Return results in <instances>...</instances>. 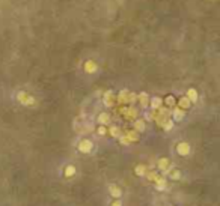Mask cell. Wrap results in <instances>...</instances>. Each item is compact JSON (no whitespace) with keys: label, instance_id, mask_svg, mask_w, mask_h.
Here are the masks:
<instances>
[{"label":"cell","instance_id":"6da1fadb","mask_svg":"<svg viewBox=\"0 0 220 206\" xmlns=\"http://www.w3.org/2000/svg\"><path fill=\"white\" fill-rule=\"evenodd\" d=\"M93 145L91 140H88V138H84V140H81L80 143H79V150L83 152V153H89L91 150H92Z\"/></svg>","mask_w":220,"mask_h":206},{"label":"cell","instance_id":"7a4b0ae2","mask_svg":"<svg viewBox=\"0 0 220 206\" xmlns=\"http://www.w3.org/2000/svg\"><path fill=\"white\" fill-rule=\"evenodd\" d=\"M18 99H20V103L24 104V105H33V104H35V99H33L30 95H27L26 92H20V93H18Z\"/></svg>","mask_w":220,"mask_h":206},{"label":"cell","instance_id":"3957f363","mask_svg":"<svg viewBox=\"0 0 220 206\" xmlns=\"http://www.w3.org/2000/svg\"><path fill=\"white\" fill-rule=\"evenodd\" d=\"M176 150H178V153L179 155H188L190 153V145L188 143H185V141H181V143H178V146H176Z\"/></svg>","mask_w":220,"mask_h":206},{"label":"cell","instance_id":"277c9868","mask_svg":"<svg viewBox=\"0 0 220 206\" xmlns=\"http://www.w3.org/2000/svg\"><path fill=\"white\" fill-rule=\"evenodd\" d=\"M109 191H110L112 197H115V199H119V197L122 195V191H121V188H119L118 185H110Z\"/></svg>","mask_w":220,"mask_h":206},{"label":"cell","instance_id":"5b68a950","mask_svg":"<svg viewBox=\"0 0 220 206\" xmlns=\"http://www.w3.org/2000/svg\"><path fill=\"white\" fill-rule=\"evenodd\" d=\"M113 101H115V96H113V93L112 92H106L104 95V104L107 105V107H112L113 105Z\"/></svg>","mask_w":220,"mask_h":206},{"label":"cell","instance_id":"8992f818","mask_svg":"<svg viewBox=\"0 0 220 206\" xmlns=\"http://www.w3.org/2000/svg\"><path fill=\"white\" fill-rule=\"evenodd\" d=\"M84 71H86V72H89V74L95 72V71H97V63L92 62V60H88V62L84 63Z\"/></svg>","mask_w":220,"mask_h":206},{"label":"cell","instance_id":"52a82bcc","mask_svg":"<svg viewBox=\"0 0 220 206\" xmlns=\"http://www.w3.org/2000/svg\"><path fill=\"white\" fill-rule=\"evenodd\" d=\"M169 166H170V164H169V160H167V158H162V160L158 161V169H160V170H164L166 173L170 170Z\"/></svg>","mask_w":220,"mask_h":206},{"label":"cell","instance_id":"ba28073f","mask_svg":"<svg viewBox=\"0 0 220 206\" xmlns=\"http://www.w3.org/2000/svg\"><path fill=\"white\" fill-rule=\"evenodd\" d=\"M190 99H188V98H187V96H183V98H181V99H179V103H178V107H179V108H183V110H185V108H188V107H190Z\"/></svg>","mask_w":220,"mask_h":206},{"label":"cell","instance_id":"9c48e42d","mask_svg":"<svg viewBox=\"0 0 220 206\" xmlns=\"http://www.w3.org/2000/svg\"><path fill=\"white\" fill-rule=\"evenodd\" d=\"M155 182H157V190H160V191L166 190V179H164V178L157 176V178H155Z\"/></svg>","mask_w":220,"mask_h":206},{"label":"cell","instance_id":"30bf717a","mask_svg":"<svg viewBox=\"0 0 220 206\" xmlns=\"http://www.w3.org/2000/svg\"><path fill=\"white\" fill-rule=\"evenodd\" d=\"M187 98L190 99V103H196L197 99V92L195 89H188L187 90Z\"/></svg>","mask_w":220,"mask_h":206},{"label":"cell","instance_id":"8fae6325","mask_svg":"<svg viewBox=\"0 0 220 206\" xmlns=\"http://www.w3.org/2000/svg\"><path fill=\"white\" fill-rule=\"evenodd\" d=\"M174 117L176 119V120H181V119L184 117V110L179 108V107H175L174 108Z\"/></svg>","mask_w":220,"mask_h":206},{"label":"cell","instance_id":"7c38bea8","mask_svg":"<svg viewBox=\"0 0 220 206\" xmlns=\"http://www.w3.org/2000/svg\"><path fill=\"white\" fill-rule=\"evenodd\" d=\"M162 99H160V98H158V96H155V98H152V99H151V107H152V108H154V110H157V108H160V107H162Z\"/></svg>","mask_w":220,"mask_h":206},{"label":"cell","instance_id":"4fadbf2b","mask_svg":"<svg viewBox=\"0 0 220 206\" xmlns=\"http://www.w3.org/2000/svg\"><path fill=\"white\" fill-rule=\"evenodd\" d=\"M98 122H100L101 125H106V124H109V122H110V116L107 115V113H101V115L98 116Z\"/></svg>","mask_w":220,"mask_h":206},{"label":"cell","instance_id":"5bb4252c","mask_svg":"<svg viewBox=\"0 0 220 206\" xmlns=\"http://www.w3.org/2000/svg\"><path fill=\"white\" fill-rule=\"evenodd\" d=\"M125 137H127L130 141H137V140H139V136H137L136 129H134V131H127V136H125Z\"/></svg>","mask_w":220,"mask_h":206},{"label":"cell","instance_id":"9a60e30c","mask_svg":"<svg viewBox=\"0 0 220 206\" xmlns=\"http://www.w3.org/2000/svg\"><path fill=\"white\" fill-rule=\"evenodd\" d=\"M127 98H128V92L127 90H122L118 96V103L119 104H125L127 103Z\"/></svg>","mask_w":220,"mask_h":206},{"label":"cell","instance_id":"2e32d148","mask_svg":"<svg viewBox=\"0 0 220 206\" xmlns=\"http://www.w3.org/2000/svg\"><path fill=\"white\" fill-rule=\"evenodd\" d=\"M139 101L142 104V107H148V95L145 92H142L139 95Z\"/></svg>","mask_w":220,"mask_h":206},{"label":"cell","instance_id":"e0dca14e","mask_svg":"<svg viewBox=\"0 0 220 206\" xmlns=\"http://www.w3.org/2000/svg\"><path fill=\"white\" fill-rule=\"evenodd\" d=\"M134 129H137V131H145V120H142V119H139V120H136L134 122Z\"/></svg>","mask_w":220,"mask_h":206},{"label":"cell","instance_id":"ac0fdd59","mask_svg":"<svg viewBox=\"0 0 220 206\" xmlns=\"http://www.w3.org/2000/svg\"><path fill=\"white\" fill-rule=\"evenodd\" d=\"M74 174H75V167L68 166V167L65 169V176H67V178H71V176H74Z\"/></svg>","mask_w":220,"mask_h":206},{"label":"cell","instance_id":"d6986e66","mask_svg":"<svg viewBox=\"0 0 220 206\" xmlns=\"http://www.w3.org/2000/svg\"><path fill=\"white\" fill-rule=\"evenodd\" d=\"M109 132H110L113 137H119V136H121V131H119V128H118V126H110Z\"/></svg>","mask_w":220,"mask_h":206},{"label":"cell","instance_id":"ffe728a7","mask_svg":"<svg viewBox=\"0 0 220 206\" xmlns=\"http://www.w3.org/2000/svg\"><path fill=\"white\" fill-rule=\"evenodd\" d=\"M162 126L164 128V129H166V131H169L170 128H174V122H172L170 119H166V120L163 122V125H162Z\"/></svg>","mask_w":220,"mask_h":206},{"label":"cell","instance_id":"44dd1931","mask_svg":"<svg viewBox=\"0 0 220 206\" xmlns=\"http://www.w3.org/2000/svg\"><path fill=\"white\" fill-rule=\"evenodd\" d=\"M145 173H146V167L145 166H137L136 167V174H139V176H145Z\"/></svg>","mask_w":220,"mask_h":206},{"label":"cell","instance_id":"7402d4cb","mask_svg":"<svg viewBox=\"0 0 220 206\" xmlns=\"http://www.w3.org/2000/svg\"><path fill=\"white\" fill-rule=\"evenodd\" d=\"M170 172V178L172 179H179L181 178V172L179 170H169Z\"/></svg>","mask_w":220,"mask_h":206},{"label":"cell","instance_id":"603a6c76","mask_svg":"<svg viewBox=\"0 0 220 206\" xmlns=\"http://www.w3.org/2000/svg\"><path fill=\"white\" fill-rule=\"evenodd\" d=\"M164 101H166V105H167V107H174L175 105V98L174 96H167Z\"/></svg>","mask_w":220,"mask_h":206},{"label":"cell","instance_id":"cb8c5ba5","mask_svg":"<svg viewBox=\"0 0 220 206\" xmlns=\"http://www.w3.org/2000/svg\"><path fill=\"white\" fill-rule=\"evenodd\" d=\"M145 174L148 176V179H149V181H155V178L158 176L155 172H148V173H145Z\"/></svg>","mask_w":220,"mask_h":206},{"label":"cell","instance_id":"d4e9b609","mask_svg":"<svg viewBox=\"0 0 220 206\" xmlns=\"http://www.w3.org/2000/svg\"><path fill=\"white\" fill-rule=\"evenodd\" d=\"M97 132H98L100 136H104L106 132H107V129H106V126H100V128L97 129Z\"/></svg>","mask_w":220,"mask_h":206},{"label":"cell","instance_id":"484cf974","mask_svg":"<svg viewBox=\"0 0 220 206\" xmlns=\"http://www.w3.org/2000/svg\"><path fill=\"white\" fill-rule=\"evenodd\" d=\"M110 206H122V202H121L119 199H116L115 202H112V203H110Z\"/></svg>","mask_w":220,"mask_h":206},{"label":"cell","instance_id":"4316f807","mask_svg":"<svg viewBox=\"0 0 220 206\" xmlns=\"http://www.w3.org/2000/svg\"><path fill=\"white\" fill-rule=\"evenodd\" d=\"M121 143H122V145H128V143H130V140H128L125 136H122V137H121Z\"/></svg>","mask_w":220,"mask_h":206}]
</instances>
